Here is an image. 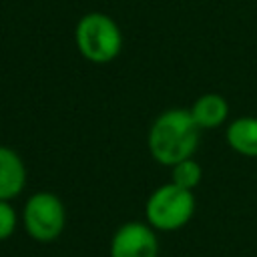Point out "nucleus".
Listing matches in <instances>:
<instances>
[{
    "label": "nucleus",
    "instance_id": "nucleus-1",
    "mask_svg": "<svg viewBox=\"0 0 257 257\" xmlns=\"http://www.w3.org/2000/svg\"><path fill=\"white\" fill-rule=\"evenodd\" d=\"M201 128L193 120L189 108L173 106L155 116L147 133V149L153 161L171 167L187 157H195L199 149Z\"/></svg>",
    "mask_w": 257,
    "mask_h": 257
},
{
    "label": "nucleus",
    "instance_id": "nucleus-2",
    "mask_svg": "<svg viewBox=\"0 0 257 257\" xmlns=\"http://www.w3.org/2000/svg\"><path fill=\"white\" fill-rule=\"evenodd\" d=\"M78 54L92 64H108L122 50V32L116 20L104 12H86L74 26Z\"/></svg>",
    "mask_w": 257,
    "mask_h": 257
},
{
    "label": "nucleus",
    "instance_id": "nucleus-3",
    "mask_svg": "<svg viewBox=\"0 0 257 257\" xmlns=\"http://www.w3.org/2000/svg\"><path fill=\"white\" fill-rule=\"evenodd\" d=\"M195 209H197L195 193L169 181L151 191V195L145 201L143 213H145V221L155 231L171 233L185 227L193 219Z\"/></svg>",
    "mask_w": 257,
    "mask_h": 257
},
{
    "label": "nucleus",
    "instance_id": "nucleus-4",
    "mask_svg": "<svg viewBox=\"0 0 257 257\" xmlns=\"http://www.w3.org/2000/svg\"><path fill=\"white\" fill-rule=\"evenodd\" d=\"M22 225L30 239L38 243L56 241L66 225V207L52 191L32 193L22 207Z\"/></svg>",
    "mask_w": 257,
    "mask_h": 257
},
{
    "label": "nucleus",
    "instance_id": "nucleus-5",
    "mask_svg": "<svg viewBox=\"0 0 257 257\" xmlns=\"http://www.w3.org/2000/svg\"><path fill=\"white\" fill-rule=\"evenodd\" d=\"M108 257H159L157 231L147 221H124L110 237Z\"/></svg>",
    "mask_w": 257,
    "mask_h": 257
},
{
    "label": "nucleus",
    "instance_id": "nucleus-6",
    "mask_svg": "<svg viewBox=\"0 0 257 257\" xmlns=\"http://www.w3.org/2000/svg\"><path fill=\"white\" fill-rule=\"evenodd\" d=\"M26 177L22 157L14 149L0 145V201L16 199L26 187Z\"/></svg>",
    "mask_w": 257,
    "mask_h": 257
},
{
    "label": "nucleus",
    "instance_id": "nucleus-7",
    "mask_svg": "<svg viewBox=\"0 0 257 257\" xmlns=\"http://www.w3.org/2000/svg\"><path fill=\"white\" fill-rule=\"evenodd\" d=\"M189 112L201 131H211L229 120V102L219 92H205L193 100Z\"/></svg>",
    "mask_w": 257,
    "mask_h": 257
},
{
    "label": "nucleus",
    "instance_id": "nucleus-8",
    "mask_svg": "<svg viewBox=\"0 0 257 257\" xmlns=\"http://www.w3.org/2000/svg\"><path fill=\"white\" fill-rule=\"evenodd\" d=\"M225 143L241 157L257 159V116H235L225 126Z\"/></svg>",
    "mask_w": 257,
    "mask_h": 257
},
{
    "label": "nucleus",
    "instance_id": "nucleus-9",
    "mask_svg": "<svg viewBox=\"0 0 257 257\" xmlns=\"http://www.w3.org/2000/svg\"><path fill=\"white\" fill-rule=\"evenodd\" d=\"M169 169H171V183H175L183 189H189V191H195L201 185L203 167L195 157H187V159L171 165Z\"/></svg>",
    "mask_w": 257,
    "mask_h": 257
},
{
    "label": "nucleus",
    "instance_id": "nucleus-10",
    "mask_svg": "<svg viewBox=\"0 0 257 257\" xmlns=\"http://www.w3.org/2000/svg\"><path fill=\"white\" fill-rule=\"evenodd\" d=\"M18 227V213L10 201H0V241H6L14 235Z\"/></svg>",
    "mask_w": 257,
    "mask_h": 257
}]
</instances>
